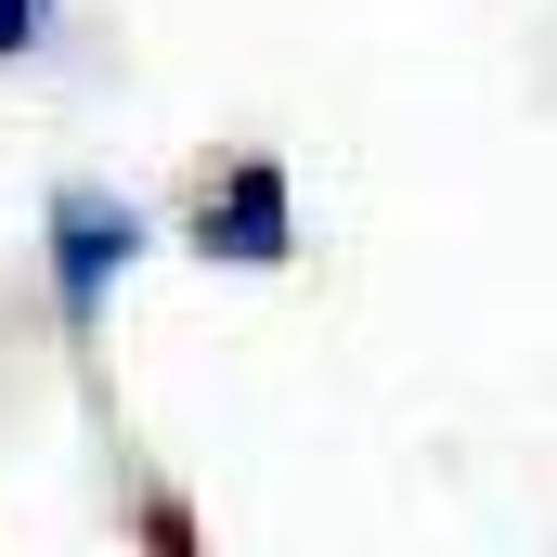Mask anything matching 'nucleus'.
I'll return each mask as SVG.
<instances>
[{"mask_svg": "<svg viewBox=\"0 0 557 557\" xmlns=\"http://www.w3.org/2000/svg\"><path fill=\"white\" fill-rule=\"evenodd\" d=\"M143 247V208H117V195H52V298H65V324H91L104 311V273H131Z\"/></svg>", "mask_w": 557, "mask_h": 557, "instance_id": "1", "label": "nucleus"}, {"mask_svg": "<svg viewBox=\"0 0 557 557\" xmlns=\"http://www.w3.org/2000/svg\"><path fill=\"white\" fill-rule=\"evenodd\" d=\"M39 26H52V0H0V65H13V52H39Z\"/></svg>", "mask_w": 557, "mask_h": 557, "instance_id": "2", "label": "nucleus"}]
</instances>
